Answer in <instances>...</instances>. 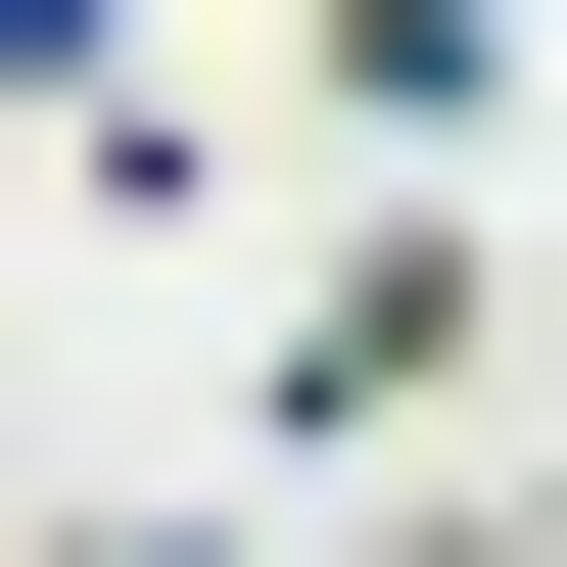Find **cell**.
Here are the masks:
<instances>
[{"label":"cell","instance_id":"6da1fadb","mask_svg":"<svg viewBox=\"0 0 567 567\" xmlns=\"http://www.w3.org/2000/svg\"><path fill=\"white\" fill-rule=\"evenodd\" d=\"M473 331H520V284H473V237H331V284H284V331H237V425H284V473H379V425L473 379Z\"/></svg>","mask_w":567,"mask_h":567},{"label":"cell","instance_id":"7a4b0ae2","mask_svg":"<svg viewBox=\"0 0 567 567\" xmlns=\"http://www.w3.org/2000/svg\"><path fill=\"white\" fill-rule=\"evenodd\" d=\"M284 95L331 142H520V0H284Z\"/></svg>","mask_w":567,"mask_h":567}]
</instances>
